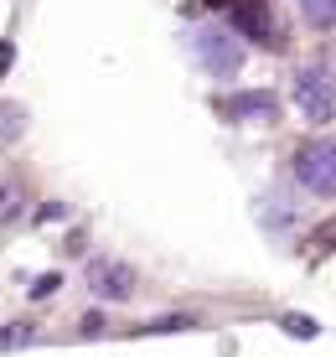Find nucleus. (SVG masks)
<instances>
[{"label": "nucleus", "instance_id": "nucleus-1", "mask_svg": "<svg viewBox=\"0 0 336 357\" xmlns=\"http://www.w3.org/2000/svg\"><path fill=\"white\" fill-rule=\"evenodd\" d=\"M295 181L316 197H336V140H305L295 151Z\"/></svg>", "mask_w": 336, "mask_h": 357}, {"label": "nucleus", "instance_id": "nucleus-2", "mask_svg": "<svg viewBox=\"0 0 336 357\" xmlns=\"http://www.w3.org/2000/svg\"><path fill=\"white\" fill-rule=\"evenodd\" d=\"M295 109L305 125H326L336 114V78L326 68H300L295 73Z\"/></svg>", "mask_w": 336, "mask_h": 357}, {"label": "nucleus", "instance_id": "nucleus-3", "mask_svg": "<svg viewBox=\"0 0 336 357\" xmlns=\"http://www.w3.org/2000/svg\"><path fill=\"white\" fill-rule=\"evenodd\" d=\"M192 42H197V57H202V68L213 73V78H233V73L243 68L238 31H228V26H197Z\"/></svg>", "mask_w": 336, "mask_h": 357}, {"label": "nucleus", "instance_id": "nucleus-4", "mask_svg": "<svg viewBox=\"0 0 336 357\" xmlns=\"http://www.w3.org/2000/svg\"><path fill=\"white\" fill-rule=\"evenodd\" d=\"M217 109L233 119V125H275L280 119L275 93H233V98H222Z\"/></svg>", "mask_w": 336, "mask_h": 357}, {"label": "nucleus", "instance_id": "nucleus-5", "mask_svg": "<svg viewBox=\"0 0 336 357\" xmlns=\"http://www.w3.org/2000/svg\"><path fill=\"white\" fill-rule=\"evenodd\" d=\"M89 285H93V295H104V301H124L130 285H135V275H130L124 264L98 259V264H89Z\"/></svg>", "mask_w": 336, "mask_h": 357}, {"label": "nucleus", "instance_id": "nucleus-6", "mask_svg": "<svg viewBox=\"0 0 336 357\" xmlns=\"http://www.w3.org/2000/svg\"><path fill=\"white\" fill-rule=\"evenodd\" d=\"M233 26L243 36H269V10L259 6V0H238V6H233Z\"/></svg>", "mask_w": 336, "mask_h": 357}, {"label": "nucleus", "instance_id": "nucleus-7", "mask_svg": "<svg viewBox=\"0 0 336 357\" xmlns=\"http://www.w3.org/2000/svg\"><path fill=\"white\" fill-rule=\"evenodd\" d=\"M300 16L310 21V26L331 31L336 26V0H300Z\"/></svg>", "mask_w": 336, "mask_h": 357}, {"label": "nucleus", "instance_id": "nucleus-8", "mask_svg": "<svg viewBox=\"0 0 336 357\" xmlns=\"http://www.w3.org/2000/svg\"><path fill=\"white\" fill-rule=\"evenodd\" d=\"M16 213H21V192L16 187H0V223H10Z\"/></svg>", "mask_w": 336, "mask_h": 357}, {"label": "nucleus", "instance_id": "nucleus-9", "mask_svg": "<svg viewBox=\"0 0 336 357\" xmlns=\"http://www.w3.org/2000/svg\"><path fill=\"white\" fill-rule=\"evenodd\" d=\"M0 135H21V109H16V104L0 109Z\"/></svg>", "mask_w": 336, "mask_h": 357}, {"label": "nucleus", "instance_id": "nucleus-10", "mask_svg": "<svg viewBox=\"0 0 336 357\" xmlns=\"http://www.w3.org/2000/svg\"><path fill=\"white\" fill-rule=\"evenodd\" d=\"M57 285H62V280H57V275H42V280H36V285H31V295H52Z\"/></svg>", "mask_w": 336, "mask_h": 357}, {"label": "nucleus", "instance_id": "nucleus-11", "mask_svg": "<svg viewBox=\"0 0 336 357\" xmlns=\"http://www.w3.org/2000/svg\"><path fill=\"white\" fill-rule=\"evenodd\" d=\"M6 63H10V47H0V73H6Z\"/></svg>", "mask_w": 336, "mask_h": 357}]
</instances>
